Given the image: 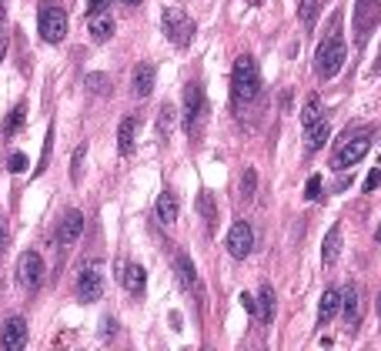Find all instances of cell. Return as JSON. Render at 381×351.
<instances>
[{
  "mask_svg": "<svg viewBox=\"0 0 381 351\" xmlns=\"http://www.w3.org/2000/svg\"><path fill=\"white\" fill-rule=\"evenodd\" d=\"M157 131H161L164 141L171 137V131H174V107H171V104L161 107V114H157Z\"/></svg>",
  "mask_w": 381,
  "mask_h": 351,
  "instance_id": "cell-24",
  "label": "cell"
},
{
  "mask_svg": "<svg viewBox=\"0 0 381 351\" xmlns=\"http://www.w3.org/2000/svg\"><path fill=\"white\" fill-rule=\"evenodd\" d=\"M318 121H321V100L308 98L305 100V111H301V124L311 127V124H318Z\"/></svg>",
  "mask_w": 381,
  "mask_h": 351,
  "instance_id": "cell-25",
  "label": "cell"
},
{
  "mask_svg": "<svg viewBox=\"0 0 381 351\" xmlns=\"http://www.w3.org/2000/svg\"><path fill=\"white\" fill-rule=\"evenodd\" d=\"M381 184V168H375V171H371V174H368V181H365V191H368V194H371V191H375V188H378Z\"/></svg>",
  "mask_w": 381,
  "mask_h": 351,
  "instance_id": "cell-34",
  "label": "cell"
},
{
  "mask_svg": "<svg viewBox=\"0 0 381 351\" xmlns=\"http://www.w3.org/2000/svg\"><path fill=\"white\" fill-rule=\"evenodd\" d=\"M341 254V225H331L328 234H325V248H321V261L325 264H334Z\"/></svg>",
  "mask_w": 381,
  "mask_h": 351,
  "instance_id": "cell-18",
  "label": "cell"
},
{
  "mask_svg": "<svg viewBox=\"0 0 381 351\" xmlns=\"http://www.w3.org/2000/svg\"><path fill=\"white\" fill-rule=\"evenodd\" d=\"M107 3H111V0H87V17H91V14H97V10H104Z\"/></svg>",
  "mask_w": 381,
  "mask_h": 351,
  "instance_id": "cell-37",
  "label": "cell"
},
{
  "mask_svg": "<svg viewBox=\"0 0 381 351\" xmlns=\"http://www.w3.org/2000/svg\"><path fill=\"white\" fill-rule=\"evenodd\" d=\"M124 288L130 295H144V288H148V275H144V268L141 264H127L124 268Z\"/></svg>",
  "mask_w": 381,
  "mask_h": 351,
  "instance_id": "cell-19",
  "label": "cell"
},
{
  "mask_svg": "<svg viewBox=\"0 0 381 351\" xmlns=\"http://www.w3.org/2000/svg\"><path fill=\"white\" fill-rule=\"evenodd\" d=\"M338 308H341V295L328 288V291L321 295V301H318V328H325V325H328L331 318L338 315Z\"/></svg>",
  "mask_w": 381,
  "mask_h": 351,
  "instance_id": "cell-16",
  "label": "cell"
},
{
  "mask_svg": "<svg viewBox=\"0 0 381 351\" xmlns=\"http://www.w3.org/2000/svg\"><path fill=\"white\" fill-rule=\"evenodd\" d=\"M3 54H7V37L0 34V60H3Z\"/></svg>",
  "mask_w": 381,
  "mask_h": 351,
  "instance_id": "cell-38",
  "label": "cell"
},
{
  "mask_svg": "<svg viewBox=\"0 0 381 351\" xmlns=\"http://www.w3.org/2000/svg\"><path fill=\"white\" fill-rule=\"evenodd\" d=\"M178 275H181V284H184V288H194V291H198V271H194V264H191L187 254L178 258Z\"/></svg>",
  "mask_w": 381,
  "mask_h": 351,
  "instance_id": "cell-23",
  "label": "cell"
},
{
  "mask_svg": "<svg viewBox=\"0 0 381 351\" xmlns=\"http://www.w3.org/2000/svg\"><path fill=\"white\" fill-rule=\"evenodd\" d=\"M84 157H87V148H77L74 150V161H71V181L80 184V171H84Z\"/></svg>",
  "mask_w": 381,
  "mask_h": 351,
  "instance_id": "cell-28",
  "label": "cell"
},
{
  "mask_svg": "<svg viewBox=\"0 0 381 351\" xmlns=\"http://www.w3.org/2000/svg\"><path fill=\"white\" fill-rule=\"evenodd\" d=\"M305 198H308V201H318V198H321V177H318V174H314V177H308Z\"/></svg>",
  "mask_w": 381,
  "mask_h": 351,
  "instance_id": "cell-31",
  "label": "cell"
},
{
  "mask_svg": "<svg viewBox=\"0 0 381 351\" xmlns=\"http://www.w3.org/2000/svg\"><path fill=\"white\" fill-rule=\"evenodd\" d=\"M378 318H381V298H378Z\"/></svg>",
  "mask_w": 381,
  "mask_h": 351,
  "instance_id": "cell-41",
  "label": "cell"
},
{
  "mask_svg": "<svg viewBox=\"0 0 381 351\" xmlns=\"http://www.w3.org/2000/svg\"><path fill=\"white\" fill-rule=\"evenodd\" d=\"M341 315H345L348 325H358V321H361V291H358L355 284H348L345 295H341Z\"/></svg>",
  "mask_w": 381,
  "mask_h": 351,
  "instance_id": "cell-13",
  "label": "cell"
},
{
  "mask_svg": "<svg viewBox=\"0 0 381 351\" xmlns=\"http://www.w3.org/2000/svg\"><path fill=\"white\" fill-rule=\"evenodd\" d=\"M130 87H134V98H148L154 91V67L151 64H137L134 74H130Z\"/></svg>",
  "mask_w": 381,
  "mask_h": 351,
  "instance_id": "cell-14",
  "label": "cell"
},
{
  "mask_svg": "<svg viewBox=\"0 0 381 351\" xmlns=\"http://www.w3.org/2000/svg\"><path fill=\"white\" fill-rule=\"evenodd\" d=\"M21 124H24V104H17V107H14V114L3 121V134H14Z\"/></svg>",
  "mask_w": 381,
  "mask_h": 351,
  "instance_id": "cell-27",
  "label": "cell"
},
{
  "mask_svg": "<svg viewBox=\"0 0 381 351\" xmlns=\"http://www.w3.org/2000/svg\"><path fill=\"white\" fill-rule=\"evenodd\" d=\"M124 3H130V7H134V3H141V0H124Z\"/></svg>",
  "mask_w": 381,
  "mask_h": 351,
  "instance_id": "cell-40",
  "label": "cell"
},
{
  "mask_svg": "<svg viewBox=\"0 0 381 351\" xmlns=\"http://www.w3.org/2000/svg\"><path fill=\"white\" fill-rule=\"evenodd\" d=\"M87 30L94 34V41H111V37H114V17H111L107 10H97V14H91Z\"/></svg>",
  "mask_w": 381,
  "mask_h": 351,
  "instance_id": "cell-15",
  "label": "cell"
},
{
  "mask_svg": "<svg viewBox=\"0 0 381 351\" xmlns=\"http://www.w3.org/2000/svg\"><path fill=\"white\" fill-rule=\"evenodd\" d=\"M257 91H261L257 64H254V57L241 54V57L234 60V71H231V104L241 111V107H248V104L257 98Z\"/></svg>",
  "mask_w": 381,
  "mask_h": 351,
  "instance_id": "cell-1",
  "label": "cell"
},
{
  "mask_svg": "<svg viewBox=\"0 0 381 351\" xmlns=\"http://www.w3.org/2000/svg\"><path fill=\"white\" fill-rule=\"evenodd\" d=\"M328 134H331L328 121H318V124H311V127H308V137H305L308 150H321V148H325V141H328Z\"/></svg>",
  "mask_w": 381,
  "mask_h": 351,
  "instance_id": "cell-21",
  "label": "cell"
},
{
  "mask_svg": "<svg viewBox=\"0 0 381 351\" xmlns=\"http://www.w3.org/2000/svg\"><path fill=\"white\" fill-rule=\"evenodd\" d=\"M154 211H157V221H161V225H174V221H178V198H174L171 191H164V194L157 198V204H154Z\"/></svg>",
  "mask_w": 381,
  "mask_h": 351,
  "instance_id": "cell-17",
  "label": "cell"
},
{
  "mask_svg": "<svg viewBox=\"0 0 381 351\" xmlns=\"http://www.w3.org/2000/svg\"><path fill=\"white\" fill-rule=\"evenodd\" d=\"M80 234H84V214H80V211H67L60 227H57V245L71 248V245L80 241Z\"/></svg>",
  "mask_w": 381,
  "mask_h": 351,
  "instance_id": "cell-11",
  "label": "cell"
},
{
  "mask_svg": "<svg viewBox=\"0 0 381 351\" xmlns=\"http://www.w3.org/2000/svg\"><path fill=\"white\" fill-rule=\"evenodd\" d=\"M51 141H54V131H47V141H44V154H41V164H37V171H34V174H41V171L47 168V161H51Z\"/></svg>",
  "mask_w": 381,
  "mask_h": 351,
  "instance_id": "cell-33",
  "label": "cell"
},
{
  "mask_svg": "<svg viewBox=\"0 0 381 351\" xmlns=\"http://www.w3.org/2000/svg\"><path fill=\"white\" fill-rule=\"evenodd\" d=\"M0 248H3V221H0Z\"/></svg>",
  "mask_w": 381,
  "mask_h": 351,
  "instance_id": "cell-39",
  "label": "cell"
},
{
  "mask_svg": "<svg viewBox=\"0 0 381 351\" xmlns=\"http://www.w3.org/2000/svg\"><path fill=\"white\" fill-rule=\"evenodd\" d=\"M198 207H201V214L207 221H218V214H214V204H211V194H201L198 198Z\"/></svg>",
  "mask_w": 381,
  "mask_h": 351,
  "instance_id": "cell-32",
  "label": "cell"
},
{
  "mask_svg": "<svg viewBox=\"0 0 381 351\" xmlns=\"http://www.w3.org/2000/svg\"><path fill=\"white\" fill-rule=\"evenodd\" d=\"M378 245H381V227H378Z\"/></svg>",
  "mask_w": 381,
  "mask_h": 351,
  "instance_id": "cell-42",
  "label": "cell"
},
{
  "mask_svg": "<svg viewBox=\"0 0 381 351\" xmlns=\"http://www.w3.org/2000/svg\"><path fill=\"white\" fill-rule=\"evenodd\" d=\"M378 21H381V3L378 0H358V7H355V37L358 41H365Z\"/></svg>",
  "mask_w": 381,
  "mask_h": 351,
  "instance_id": "cell-9",
  "label": "cell"
},
{
  "mask_svg": "<svg viewBox=\"0 0 381 351\" xmlns=\"http://www.w3.org/2000/svg\"><path fill=\"white\" fill-rule=\"evenodd\" d=\"M254 248V231L248 221H234L228 231V251L231 258H248Z\"/></svg>",
  "mask_w": 381,
  "mask_h": 351,
  "instance_id": "cell-10",
  "label": "cell"
},
{
  "mask_svg": "<svg viewBox=\"0 0 381 351\" xmlns=\"http://www.w3.org/2000/svg\"><path fill=\"white\" fill-rule=\"evenodd\" d=\"M134 141H137V121H134V117H124L121 127H117V148H121V154H130V150H134Z\"/></svg>",
  "mask_w": 381,
  "mask_h": 351,
  "instance_id": "cell-20",
  "label": "cell"
},
{
  "mask_svg": "<svg viewBox=\"0 0 381 351\" xmlns=\"http://www.w3.org/2000/svg\"><path fill=\"white\" fill-rule=\"evenodd\" d=\"M41 37L47 44H60L67 37V14L57 3H44L41 7Z\"/></svg>",
  "mask_w": 381,
  "mask_h": 351,
  "instance_id": "cell-4",
  "label": "cell"
},
{
  "mask_svg": "<svg viewBox=\"0 0 381 351\" xmlns=\"http://www.w3.org/2000/svg\"><path fill=\"white\" fill-rule=\"evenodd\" d=\"M238 301H241V308H244L248 315H257V301H254L251 295H241V298H238Z\"/></svg>",
  "mask_w": 381,
  "mask_h": 351,
  "instance_id": "cell-36",
  "label": "cell"
},
{
  "mask_svg": "<svg viewBox=\"0 0 381 351\" xmlns=\"http://www.w3.org/2000/svg\"><path fill=\"white\" fill-rule=\"evenodd\" d=\"M41 278H44V258H41L37 251H24V254L17 258V281H21L24 288H37Z\"/></svg>",
  "mask_w": 381,
  "mask_h": 351,
  "instance_id": "cell-8",
  "label": "cell"
},
{
  "mask_svg": "<svg viewBox=\"0 0 381 351\" xmlns=\"http://www.w3.org/2000/svg\"><path fill=\"white\" fill-rule=\"evenodd\" d=\"M204 94L198 84H187L184 87V131L187 134H201L204 127Z\"/></svg>",
  "mask_w": 381,
  "mask_h": 351,
  "instance_id": "cell-5",
  "label": "cell"
},
{
  "mask_svg": "<svg viewBox=\"0 0 381 351\" xmlns=\"http://www.w3.org/2000/svg\"><path fill=\"white\" fill-rule=\"evenodd\" d=\"M378 168H381V157H378Z\"/></svg>",
  "mask_w": 381,
  "mask_h": 351,
  "instance_id": "cell-43",
  "label": "cell"
},
{
  "mask_svg": "<svg viewBox=\"0 0 381 351\" xmlns=\"http://www.w3.org/2000/svg\"><path fill=\"white\" fill-rule=\"evenodd\" d=\"M345 60H348V47H345L341 37H328L325 44H318V50H314V71L325 80L338 74L345 67Z\"/></svg>",
  "mask_w": 381,
  "mask_h": 351,
  "instance_id": "cell-2",
  "label": "cell"
},
{
  "mask_svg": "<svg viewBox=\"0 0 381 351\" xmlns=\"http://www.w3.org/2000/svg\"><path fill=\"white\" fill-rule=\"evenodd\" d=\"M0 345L7 351H21L27 345V321L24 318H10L0 328Z\"/></svg>",
  "mask_w": 381,
  "mask_h": 351,
  "instance_id": "cell-12",
  "label": "cell"
},
{
  "mask_svg": "<svg viewBox=\"0 0 381 351\" xmlns=\"http://www.w3.org/2000/svg\"><path fill=\"white\" fill-rule=\"evenodd\" d=\"M161 27H164V34H168V41L171 44H191V37H194V21L181 10V7H168L164 10V17H161Z\"/></svg>",
  "mask_w": 381,
  "mask_h": 351,
  "instance_id": "cell-3",
  "label": "cell"
},
{
  "mask_svg": "<svg viewBox=\"0 0 381 351\" xmlns=\"http://www.w3.org/2000/svg\"><path fill=\"white\" fill-rule=\"evenodd\" d=\"M7 168H10L14 174H21V171H27V157L21 154V150H14V154L7 157Z\"/></svg>",
  "mask_w": 381,
  "mask_h": 351,
  "instance_id": "cell-30",
  "label": "cell"
},
{
  "mask_svg": "<svg viewBox=\"0 0 381 351\" xmlns=\"http://www.w3.org/2000/svg\"><path fill=\"white\" fill-rule=\"evenodd\" d=\"M271 315H275V291L264 284L261 295H257V318H261V321H271Z\"/></svg>",
  "mask_w": 381,
  "mask_h": 351,
  "instance_id": "cell-22",
  "label": "cell"
},
{
  "mask_svg": "<svg viewBox=\"0 0 381 351\" xmlns=\"http://www.w3.org/2000/svg\"><path fill=\"white\" fill-rule=\"evenodd\" d=\"M254 188H257V174H254V168H244V174H241V198H254Z\"/></svg>",
  "mask_w": 381,
  "mask_h": 351,
  "instance_id": "cell-26",
  "label": "cell"
},
{
  "mask_svg": "<svg viewBox=\"0 0 381 351\" xmlns=\"http://www.w3.org/2000/svg\"><path fill=\"white\" fill-rule=\"evenodd\" d=\"M87 84H91V87H94V91L101 94L104 87H107V77H104V74H91V77H87Z\"/></svg>",
  "mask_w": 381,
  "mask_h": 351,
  "instance_id": "cell-35",
  "label": "cell"
},
{
  "mask_svg": "<svg viewBox=\"0 0 381 351\" xmlns=\"http://www.w3.org/2000/svg\"><path fill=\"white\" fill-rule=\"evenodd\" d=\"M77 295H80V301H101V295H104V264L101 261H91V264L80 268Z\"/></svg>",
  "mask_w": 381,
  "mask_h": 351,
  "instance_id": "cell-6",
  "label": "cell"
},
{
  "mask_svg": "<svg viewBox=\"0 0 381 351\" xmlns=\"http://www.w3.org/2000/svg\"><path fill=\"white\" fill-rule=\"evenodd\" d=\"M368 150H371V137H368V134L345 141V144L338 148V154H334V171H348V168H355Z\"/></svg>",
  "mask_w": 381,
  "mask_h": 351,
  "instance_id": "cell-7",
  "label": "cell"
},
{
  "mask_svg": "<svg viewBox=\"0 0 381 351\" xmlns=\"http://www.w3.org/2000/svg\"><path fill=\"white\" fill-rule=\"evenodd\" d=\"M301 21H305V27L318 21V0H301Z\"/></svg>",
  "mask_w": 381,
  "mask_h": 351,
  "instance_id": "cell-29",
  "label": "cell"
}]
</instances>
